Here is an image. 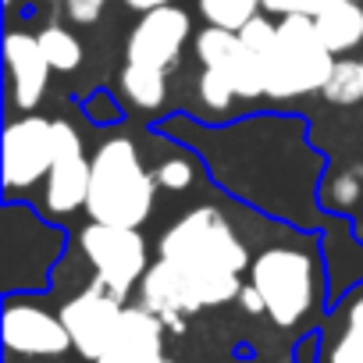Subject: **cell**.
Wrapping results in <instances>:
<instances>
[{"mask_svg": "<svg viewBox=\"0 0 363 363\" xmlns=\"http://www.w3.org/2000/svg\"><path fill=\"white\" fill-rule=\"evenodd\" d=\"M160 257L178 271L193 313L239 299V274L253 264L235 228L214 207H196L160 235Z\"/></svg>", "mask_w": 363, "mask_h": 363, "instance_id": "obj_1", "label": "cell"}, {"mask_svg": "<svg viewBox=\"0 0 363 363\" xmlns=\"http://www.w3.org/2000/svg\"><path fill=\"white\" fill-rule=\"evenodd\" d=\"M157 186V174L143 167L132 139H107L93 157L86 214L100 225L139 228L153 211Z\"/></svg>", "mask_w": 363, "mask_h": 363, "instance_id": "obj_2", "label": "cell"}, {"mask_svg": "<svg viewBox=\"0 0 363 363\" xmlns=\"http://www.w3.org/2000/svg\"><path fill=\"white\" fill-rule=\"evenodd\" d=\"M335 68V54L324 47L310 15H285L278 22V40L264 68L267 96L292 100L313 89H324Z\"/></svg>", "mask_w": 363, "mask_h": 363, "instance_id": "obj_3", "label": "cell"}, {"mask_svg": "<svg viewBox=\"0 0 363 363\" xmlns=\"http://www.w3.org/2000/svg\"><path fill=\"white\" fill-rule=\"evenodd\" d=\"M250 281L264 296L267 317L278 328H292L313 306V260L299 250H264L250 264Z\"/></svg>", "mask_w": 363, "mask_h": 363, "instance_id": "obj_4", "label": "cell"}, {"mask_svg": "<svg viewBox=\"0 0 363 363\" xmlns=\"http://www.w3.org/2000/svg\"><path fill=\"white\" fill-rule=\"evenodd\" d=\"M79 242H82V253L89 257V264L96 271V281L104 289H111L118 299H125L150 267L146 242H143L139 228L93 221V225L82 228Z\"/></svg>", "mask_w": 363, "mask_h": 363, "instance_id": "obj_5", "label": "cell"}, {"mask_svg": "<svg viewBox=\"0 0 363 363\" xmlns=\"http://www.w3.org/2000/svg\"><path fill=\"white\" fill-rule=\"evenodd\" d=\"M54 121L40 114L15 118L4 128V186L29 189L40 178H47L54 164Z\"/></svg>", "mask_w": 363, "mask_h": 363, "instance_id": "obj_6", "label": "cell"}, {"mask_svg": "<svg viewBox=\"0 0 363 363\" xmlns=\"http://www.w3.org/2000/svg\"><path fill=\"white\" fill-rule=\"evenodd\" d=\"M121 313H125L121 299L111 289H104L100 281H93L86 292H79L75 299H68L61 306V320H65V328L72 335V345L79 349V356H86L93 363L111 345Z\"/></svg>", "mask_w": 363, "mask_h": 363, "instance_id": "obj_7", "label": "cell"}, {"mask_svg": "<svg viewBox=\"0 0 363 363\" xmlns=\"http://www.w3.org/2000/svg\"><path fill=\"white\" fill-rule=\"evenodd\" d=\"M54 164L47 171V211L50 214H75L86 207L93 160L82 153V139L68 121H54Z\"/></svg>", "mask_w": 363, "mask_h": 363, "instance_id": "obj_8", "label": "cell"}, {"mask_svg": "<svg viewBox=\"0 0 363 363\" xmlns=\"http://www.w3.org/2000/svg\"><path fill=\"white\" fill-rule=\"evenodd\" d=\"M189 33H193L189 15L182 8H174V4L143 11V22L128 36V61L167 72V68L178 65V54H182V47H186Z\"/></svg>", "mask_w": 363, "mask_h": 363, "instance_id": "obj_9", "label": "cell"}, {"mask_svg": "<svg viewBox=\"0 0 363 363\" xmlns=\"http://www.w3.org/2000/svg\"><path fill=\"white\" fill-rule=\"evenodd\" d=\"M193 47H196V57L203 61V68H218V72H225L232 79L239 96L250 100V96L267 93V86H264V61L242 43L239 33L221 29V26H207V29H200Z\"/></svg>", "mask_w": 363, "mask_h": 363, "instance_id": "obj_10", "label": "cell"}, {"mask_svg": "<svg viewBox=\"0 0 363 363\" xmlns=\"http://www.w3.org/2000/svg\"><path fill=\"white\" fill-rule=\"evenodd\" d=\"M4 345L22 356H61L75 349L61 313L54 317L29 303H11L4 310Z\"/></svg>", "mask_w": 363, "mask_h": 363, "instance_id": "obj_11", "label": "cell"}, {"mask_svg": "<svg viewBox=\"0 0 363 363\" xmlns=\"http://www.w3.org/2000/svg\"><path fill=\"white\" fill-rule=\"evenodd\" d=\"M164 320L143 303L125 310L118 331L96 363H167L164 359Z\"/></svg>", "mask_w": 363, "mask_h": 363, "instance_id": "obj_12", "label": "cell"}, {"mask_svg": "<svg viewBox=\"0 0 363 363\" xmlns=\"http://www.w3.org/2000/svg\"><path fill=\"white\" fill-rule=\"evenodd\" d=\"M4 65L11 75V96L18 111H36V104L47 93V79H50V61L40 47V36L29 33H8L4 40Z\"/></svg>", "mask_w": 363, "mask_h": 363, "instance_id": "obj_13", "label": "cell"}, {"mask_svg": "<svg viewBox=\"0 0 363 363\" xmlns=\"http://www.w3.org/2000/svg\"><path fill=\"white\" fill-rule=\"evenodd\" d=\"M139 299H143L146 310H153V313H157L167 328H174V331L186 328V317L193 313L189 296H186V285H182L178 271H174L164 257H160L157 264L146 267V274H143V289H139Z\"/></svg>", "mask_w": 363, "mask_h": 363, "instance_id": "obj_14", "label": "cell"}, {"mask_svg": "<svg viewBox=\"0 0 363 363\" xmlns=\"http://www.w3.org/2000/svg\"><path fill=\"white\" fill-rule=\"evenodd\" d=\"M313 26H317L324 47L335 57H342L363 43V4H356V0H328L313 15Z\"/></svg>", "mask_w": 363, "mask_h": 363, "instance_id": "obj_15", "label": "cell"}, {"mask_svg": "<svg viewBox=\"0 0 363 363\" xmlns=\"http://www.w3.org/2000/svg\"><path fill=\"white\" fill-rule=\"evenodd\" d=\"M164 79H167V72L128 61L125 72H121V93H125L135 107L153 111V107L164 104V93H167V82H164Z\"/></svg>", "mask_w": 363, "mask_h": 363, "instance_id": "obj_16", "label": "cell"}, {"mask_svg": "<svg viewBox=\"0 0 363 363\" xmlns=\"http://www.w3.org/2000/svg\"><path fill=\"white\" fill-rule=\"evenodd\" d=\"M260 8H264V0H200V15L207 18V26H221L232 33L253 22Z\"/></svg>", "mask_w": 363, "mask_h": 363, "instance_id": "obj_17", "label": "cell"}, {"mask_svg": "<svg viewBox=\"0 0 363 363\" xmlns=\"http://www.w3.org/2000/svg\"><path fill=\"white\" fill-rule=\"evenodd\" d=\"M331 104L338 107H349L356 100H363V72H359V61H349V57H335V68L320 89Z\"/></svg>", "mask_w": 363, "mask_h": 363, "instance_id": "obj_18", "label": "cell"}, {"mask_svg": "<svg viewBox=\"0 0 363 363\" xmlns=\"http://www.w3.org/2000/svg\"><path fill=\"white\" fill-rule=\"evenodd\" d=\"M40 47H43L54 72H75L82 65V43L65 26H47L40 33Z\"/></svg>", "mask_w": 363, "mask_h": 363, "instance_id": "obj_19", "label": "cell"}, {"mask_svg": "<svg viewBox=\"0 0 363 363\" xmlns=\"http://www.w3.org/2000/svg\"><path fill=\"white\" fill-rule=\"evenodd\" d=\"M331 363H363V289L349 303L345 313V331L331 345Z\"/></svg>", "mask_w": 363, "mask_h": 363, "instance_id": "obj_20", "label": "cell"}, {"mask_svg": "<svg viewBox=\"0 0 363 363\" xmlns=\"http://www.w3.org/2000/svg\"><path fill=\"white\" fill-rule=\"evenodd\" d=\"M235 96H239V93H235V86H232V79H228L225 72L203 68V75H200V100H203L211 111H225Z\"/></svg>", "mask_w": 363, "mask_h": 363, "instance_id": "obj_21", "label": "cell"}, {"mask_svg": "<svg viewBox=\"0 0 363 363\" xmlns=\"http://www.w3.org/2000/svg\"><path fill=\"white\" fill-rule=\"evenodd\" d=\"M239 36H242V43L264 61V68H267V57H271V50H274V40H278V26H271L264 15H257L253 22H246L242 29H239Z\"/></svg>", "mask_w": 363, "mask_h": 363, "instance_id": "obj_22", "label": "cell"}, {"mask_svg": "<svg viewBox=\"0 0 363 363\" xmlns=\"http://www.w3.org/2000/svg\"><path fill=\"white\" fill-rule=\"evenodd\" d=\"M193 164L189 160H182V157H171V160H164L160 167H157V182L164 189H171V193H182V189H189L193 186Z\"/></svg>", "mask_w": 363, "mask_h": 363, "instance_id": "obj_23", "label": "cell"}, {"mask_svg": "<svg viewBox=\"0 0 363 363\" xmlns=\"http://www.w3.org/2000/svg\"><path fill=\"white\" fill-rule=\"evenodd\" d=\"M359 182H363V174H335V178L328 182V196H331V203H338V207H352V203L363 196Z\"/></svg>", "mask_w": 363, "mask_h": 363, "instance_id": "obj_24", "label": "cell"}, {"mask_svg": "<svg viewBox=\"0 0 363 363\" xmlns=\"http://www.w3.org/2000/svg\"><path fill=\"white\" fill-rule=\"evenodd\" d=\"M328 4V0H264V11H271V15H317L320 8Z\"/></svg>", "mask_w": 363, "mask_h": 363, "instance_id": "obj_25", "label": "cell"}, {"mask_svg": "<svg viewBox=\"0 0 363 363\" xmlns=\"http://www.w3.org/2000/svg\"><path fill=\"white\" fill-rule=\"evenodd\" d=\"M65 8H68V18L75 26H93L104 15L107 0H65Z\"/></svg>", "mask_w": 363, "mask_h": 363, "instance_id": "obj_26", "label": "cell"}, {"mask_svg": "<svg viewBox=\"0 0 363 363\" xmlns=\"http://www.w3.org/2000/svg\"><path fill=\"white\" fill-rule=\"evenodd\" d=\"M239 303H242V310L246 313H267V306H264V296L257 292V285L250 281L242 292H239Z\"/></svg>", "mask_w": 363, "mask_h": 363, "instance_id": "obj_27", "label": "cell"}, {"mask_svg": "<svg viewBox=\"0 0 363 363\" xmlns=\"http://www.w3.org/2000/svg\"><path fill=\"white\" fill-rule=\"evenodd\" d=\"M128 8L135 11H153V8H164V4H174V0H125Z\"/></svg>", "mask_w": 363, "mask_h": 363, "instance_id": "obj_28", "label": "cell"}, {"mask_svg": "<svg viewBox=\"0 0 363 363\" xmlns=\"http://www.w3.org/2000/svg\"><path fill=\"white\" fill-rule=\"evenodd\" d=\"M359 72H363V57H359Z\"/></svg>", "mask_w": 363, "mask_h": 363, "instance_id": "obj_29", "label": "cell"}, {"mask_svg": "<svg viewBox=\"0 0 363 363\" xmlns=\"http://www.w3.org/2000/svg\"><path fill=\"white\" fill-rule=\"evenodd\" d=\"M4 4H15V0H4Z\"/></svg>", "mask_w": 363, "mask_h": 363, "instance_id": "obj_30", "label": "cell"}, {"mask_svg": "<svg viewBox=\"0 0 363 363\" xmlns=\"http://www.w3.org/2000/svg\"><path fill=\"white\" fill-rule=\"evenodd\" d=\"M356 4H363V0H356Z\"/></svg>", "mask_w": 363, "mask_h": 363, "instance_id": "obj_31", "label": "cell"}, {"mask_svg": "<svg viewBox=\"0 0 363 363\" xmlns=\"http://www.w3.org/2000/svg\"><path fill=\"white\" fill-rule=\"evenodd\" d=\"M359 174H363V171H359Z\"/></svg>", "mask_w": 363, "mask_h": 363, "instance_id": "obj_32", "label": "cell"}]
</instances>
